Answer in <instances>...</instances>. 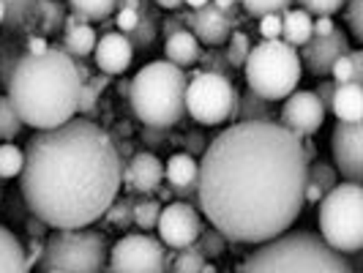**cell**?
<instances>
[{
	"mask_svg": "<svg viewBox=\"0 0 363 273\" xmlns=\"http://www.w3.org/2000/svg\"><path fill=\"white\" fill-rule=\"evenodd\" d=\"M306 172L303 137L276 121H238L202 153L197 202L227 240L259 246L303 213Z\"/></svg>",
	"mask_w": 363,
	"mask_h": 273,
	"instance_id": "1",
	"label": "cell"
},
{
	"mask_svg": "<svg viewBox=\"0 0 363 273\" xmlns=\"http://www.w3.org/2000/svg\"><path fill=\"white\" fill-rule=\"evenodd\" d=\"M123 186L115 140L88 118L36 131L25 145L19 189L30 213L55 230H79L107 213Z\"/></svg>",
	"mask_w": 363,
	"mask_h": 273,
	"instance_id": "2",
	"label": "cell"
},
{
	"mask_svg": "<svg viewBox=\"0 0 363 273\" xmlns=\"http://www.w3.org/2000/svg\"><path fill=\"white\" fill-rule=\"evenodd\" d=\"M6 85V96L17 109L22 126L44 131L63 126L77 115L82 79L77 60L60 47H47L36 55L25 52Z\"/></svg>",
	"mask_w": 363,
	"mask_h": 273,
	"instance_id": "3",
	"label": "cell"
},
{
	"mask_svg": "<svg viewBox=\"0 0 363 273\" xmlns=\"http://www.w3.org/2000/svg\"><path fill=\"white\" fill-rule=\"evenodd\" d=\"M238 273H355L347 255H339L317 233H284L255 249Z\"/></svg>",
	"mask_w": 363,
	"mask_h": 273,
	"instance_id": "4",
	"label": "cell"
},
{
	"mask_svg": "<svg viewBox=\"0 0 363 273\" xmlns=\"http://www.w3.org/2000/svg\"><path fill=\"white\" fill-rule=\"evenodd\" d=\"M189 77L169 60L145 63L128 82V99L134 115L150 128L178 126L186 115Z\"/></svg>",
	"mask_w": 363,
	"mask_h": 273,
	"instance_id": "5",
	"label": "cell"
},
{
	"mask_svg": "<svg viewBox=\"0 0 363 273\" xmlns=\"http://www.w3.org/2000/svg\"><path fill=\"white\" fill-rule=\"evenodd\" d=\"M243 74L252 93L262 96L265 101H281L292 91H298L303 66L295 47L284 44L281 38H273V41H259L249 50Z\"/></svg>",
	"mask_w": 363,
	"mask_h": 273,
	"instance_id": "6",
	"label": "cell"
},
{
	"mask_svg": "<svg viewBox=\"0 0 363 273\" xmlns=\"http://www.w3.org/2000/svg\"><path fill=\"white\" fill-rule=\"evenodd\" d=\"M320 238L339 255L363 249V189L361 183H336L320 200Z\"/></svg>",
	"mask_w": 363,
	"mask_h": 273,
	"instance_id": "7",
	"label": "cell"
},
{
	"mask_svg": "<svg viewBox=\"0 0 363 273\" xmlns=\"http://www.w3.org/2000/svg\"><path fill=\"white\" fill-rule=\"evenodd\" d=\"M109 243L99 230H55L44 243L41 268L60 273H101L107 265Z\"/></svg>",
	"mask_w": 363,
	"mask_h": 273,
	"instance_id": "8",
	"label": "cell"
},
{
	"mask_svg": "<svg viewBox=\"0 0 363 273\" xmlns=\"http://www.w3.org/2000/svg\"><path fill=\"white\" fill-rule=\"evenodd\" d=\"M238 93L230 77L211 72H194L186 85V112L202 126H221L238 118Z\"/></svg>",
	"mask_w": 363,
	"mask_h": 273,
	"instance_id": "9",
	"label": "cell"
},
{
	"mask_svg": "<svg viewBox=\"0 0 363 273\" xmlns=\"http://www.w3.org/2000/svg\"><path fill=\"white\" fill-rule=\"evenodd\" d=\"M109 273H167L172 255L147 233L123 235L109 249Z\"/></svg>",
	"mask_w": 363,
	"mask_h": 273,
	"instance_id": "10",
	"label": "cell"
},
{
	"mask_svg": "<svg viewBox=\"0 0 363 273\" xmlns=\"http://www.w3.org/2000/svg\"><path fill=\"white\" fill-rule=\"evenodd\" d=\"M156 230H159V240L169 252H181L194 246V240L200 238L202 216L191 202H169L159 213Z\"/></svg>",
	"mask_w": 363,
	"mask_h": 273,
	"instance_id": "11",
	"label": "cell"
},
{
	"mask_svg": "<svg viewBox=\"0 0 363 273\" xmlns=\"http://www.w3.org/2000/svg\"><path fill=\"white\" fill-rule=\"evenodd\" d=\"M330 150L336 159V169L350 183H361L363 178V123L336 121L330 134Z\"/></svg>",
	"mask_w": 363,
	"mask_h": 273,
	"instance_id": "12",
	"label": "cell"
},
{
	"mask_svg": "<svg viewBox=\"0 0 363 273\" xmlns=\"http://www.w3.org/2000/svg\"><path fill=\"white\" fill-rule=\"evenodd\" d=\"M279 123L284 128H290L292 134H298V137H311L325 123V107L320 104L314 91H292L284 99Z\"/></svg>",
	"mask_w": 363,
	"mask_h": 273,
	"instance_id": "13",
	"label": "cell"
},
{
	"mask_svg": "<svg viewBox=\"0 0 363 273\" xmlns=\"http://www.w3.org/2000/svg\"><path fill=\"white\" fill-rule=\"evenodd\" d=\"M347 52H350V38H347L342 28H333V33L325 38L311 36L301 47L298 57H301V66H306V72L320 79V77H328L330 69H333V63Z\"/></svg>",
	"mask_w": 363,
	"mask_h": 273,
	"instance_id": "14",
	"label": "cell"
},
{
	"mask_svg": "<svg viewBox=\"0 0 363 273\" xmlns=\"http://www.w3.org/2000/svg\"><path fill=\"white\" fill-rule=\"evenodd\" d=\"M164 181V164L153 150L131 153V159L123 164V186L128 191L153 194Z\"/></svg>",
	"mask_w": 363,
	"mask_h": 273,
	"instance_id": "15",
	"label": "cell"
},
{
	"mask_svg": "<svg viewBox=\"0 0 363 273\" xmlns=\"http://www.w3.org/2000/svg\"><path fill=\"white\" fill-rule=\"evenodd\" d=\"M233 25H235V17L218 11L213 3L191 11V17H189V28H191L194 38L200 44H208V47H221L233 36Z\"/></svg>",
	"mask_w": 363,
	"mask_h": 273,
	"instance_id": "16",
	"label": "cell"
},
{
	"mask_svg": "<svg viewBox=\"0 0 363 273\" xmlns=\"http://www.w3.org/2000/svg\"><path fill=\"white\" fill-rule=\"evenodd\" d=\"M93 57H96V66L107 74V77H118V74H123L131 66L134 47L128 44V38L123 33L112 30V33H104V36L96 41Z\"/></svg>",
	"mask_w": 363,
	"mask_h": 273,
	"instance_id": "17",
	"label": "cell"
},
{
	"mask_svg": "<svg viewBox=\"0 0 363 273\" xmlns=\"http://www.w3.org/2000/svg\"><path fill=\"white\" fill-rule=\"evenodd\" d=\"M330 112L336 115V121H345V123H361V118H363V85H358V82L336 85V91H333V101H330Z\"/></svg>",
	"mask_w": 363,
	"mask_h": 273,
	"instance_id": "18",
	"label": "cell"
},
{
	"mask_svg": "<svg viewBox=\"0 0 363 273\" xmlns=\"http://www.w3.org/2000/svg\"><path fill=\"white\" fill-rule=\"evenodd\" d=\"M202 55V44L194 38L191 30H178V33H169L164 41V60L175 63L178 69L183 66H194Z\"/></svg>",
	"mask_w": 363,
	"mask_h": 273,
	"instance_id": "19",
	"label": "cell"
},
{
	"mask_svg": "<svg viewBox=\"0 0 363 273\" xmlns=\"http://www.w3.org/2000/svg\"><path fill=\"white\" fill-rule=\"evenodd\" d=\"M96 41H99V36H96V30H93L88 22H79L74 14L66 19V33H63V44H60L63 52H69L72 57L82 60V57L93 55Z\"/></svg>",
	"mask_w": 363,
	"mask_h": 273,
	"instance_id": "20",
	"label": "cell"
},
{
	"mask_svg": "<svg viewBox=\"0 0 363 273\" xmlns=\"http://www.w3.org/2000/svg\"><path fill=\"white\" fill-rule=\"evenodd\" d=\"M339 183V172L325 162H309V172H306V189H303V200L320 202L328 191Z\"/></svg>",
	"mask_w": 363,
	"mask_h": 273,
	"instance_id": "21",
	"label": "cell"
},
{
	"mask_svg": "<svg viewBox=\"0 0 363 273\" xmlns=\"http://www.w3.org/2000/svg\"><path fill=\"white\" fill-rule=\"evenodd\" d=\"M0 273H30L25 262V246L3 224H0Z\"/></svg>",
	"mask_w": 363,
	"mask_h": 273,
	"instance_id": "22",
	"label": "cell"
},
{
	"mask_svg": "<svg viewBox=\"0 0 363 273\" xmlns=\"http://www.w3.org/2000/svg\"><path fill=\"white\" fill-rule=\"evenodd\" d=\"M311 14L303 9H287L281 14V41L290 47H303L311 38Z\"/></svg>",
	"mask_w": 363,
	"mask_h": 273,
	"instance_id": "23",
	"label": "cell"
},
{
	"mask_svg": "<svg viewBox=\"0 0 363 273\" xmlns=\"http://www.w3.org/2000/svg\"><path fill=\"white\" fill-rule=\"evenodd\" d=\"M164 175H167L169 186H197L200 164L189 153H175V156H169V162L164 167Z\"/></svg>",
	"mask_w": 363,
	"mask_h": 273,
	"instance_id": "24",
	"label": "cell"
},
{
	"mask_svg": "<svg viewBox=\"0 0 363 273\" xmlns=\"http://www.w3.org/2000/svg\"><path fill=\"white\" fill-rule=\"evenodd\" d=\"M330 77L336 85H345V82H358L363 85V52L361 50H350L347 55H342L333 69H330Z\"/></svg>",
	"mask_w": 363,
	"mask_h": 273,
	"instance_id": "25",
	"label": "cell"
},
{
	"mask_svg": "<svg viewBox=\"0 0 363 273\" xmlns=\"http://www.w3.org/2000/svg\"><path fill=\"white\" fill-rule=\"evenodd\" d=\"M238 118L240 121H273V101H265L262 96L246 91L238 99Z\"/></svg>",
	"mask_w": 363,
	"mask_h": 273,
	"instance_id": "26",
	"label": "cell"
},
{
	"mask_svg": "<svg viewBox=\"0 0 363 273\" xmlns=\"http://www.w3.org/2000/svg\"><path fill=\"white\" fill-rule=\"evenodd\" d=\"M121 0H69L74 17L79 22H96V19H107Z\"/></svg>",
	"mask_w": 363,
	"mask_h": 273,
	"instance_id": "27",
	"label": "cell"
},
{
	"mask_svg": "<svg viewBox=\"0 0 363 273\" xmlns=\"http://www.w3.org/2000/svg\"><path fill=\"white\" fill-rule=\"evenodd\" d=\"M156 36H159V19H156V14L140 9V22L134 25L131 33H126L128 44H131L134 50H145V47H150V44L156 41Z\"/></svg>",
	"mask_w": 363,
	"mask_h": 273,
	"instance_id": "28",
	"label": "cell"
},
{
	"mask_svg": "<svg viewBox=\"0 0 363 273\" xmlns=\"http://www.w3.org/2000/svg\"><path fill=\"white\" fill-rule=\"evenodd\" d=\"M159 213H162V202L150 200V197H143V200H134V224L140 230H156V221H159Z\"/></svg>",
	"mask_w": 363,
	"mask_h": 273,
	"instance_id": "29",
	"label": "cell"
},
{
	"mask_svg": "<svg viewBox=\"0 0 363 273\" xmlns=\"http://www.w3.org/2000/svg\"><path fill=\"white\" fill-rule=\"evenodd\" d=\"M22 128V121H19L17 109L9 101V96H0V140L3 143H11Z\"/></svg>",
	"mask_w": 363,
	"mask_h": 273,
	"instance_id": "30",
	"label": "cell"
},
{
	"mask_svg": "<svg viewBox=\"0 0 363 273\" xmlns=\"http://www.w3.org/2000/svg\"><path fill=\"white\" fill-rule=\"evenodd\" d=\"M202 265H205V257H202L194 246H189V249L175 252V257H172V262H169L167 273H200Z\"/></svg>",
	"mask_w": 363,
	"mask_h": 273,
	"instance_id": "31",
	"label": "cell"
},
{
	"mask_svg": "<svg viewBox=\"0 0 363 273\" xmlns=\"http://www.w3.org/2000/svg\"><path fill=\"white\" fill-rule=\"evenodd\" d=\"M25 164V150H19L11 143L0 145V178H17Z\"/></svg>",
	"mask_w": 363,
	"mask_h": 273,
	"instance_id": "32",
	"label": "cell"
},
{
	"mask_svg": "<svg viewBox=\"0 0 363 273\" xmlns=\"http://www.w3.org/2000/svg\"><path fill=\"white\" fill-rule=\"evenodd\" d=\"M194 249L200 252L205 260H216V257L224 255V249H227V238L221 235L218 230H202L200 238L194 240Z\"/></svg>",
	"mask_w": 363,
	"mask_h": 273,
	"instance_id": "33",
	"label": "cell"
},
{
	"mask_svg": "<svg viewBox=\"0 0 363 273\" xmlns=\"http://www.w3.org/2000/svg\"><path fill=\"white\" fill-rule=\"evenodd\" d=\"M33 14H36L38 22H41V30H44V33L57 30V25L63 22V9H60L55 0H38Z\"/></svg>",
	"mask_w": 363,
	"mask_h": 273,
	"instance_id": "34",
	"label": "cell"
},
{
	"mask_svg": "<svg viewBox=\"0 0 363 273\" xmlns=\"http://www.w3.org/2000/svg\"><path fill=\"white\" fill-rule=\"evenodd\" d=\"M249 17H265V14H284L292 6V0H238Z\"/></svg>",
	"mask_w": 363,
	"mask_h": 273,
	"instance_id": "35",
	"label": "cell"
},
{
	"mask_svg": "<svg viewBox=\"0 0 363 273\" xmlns=\"http://www.w3.org/2000/svg\"><path fill=\"white\" fill-rule=\"evenodd\" d=\"M107 221L112 224V227H121V230H126V227H131L134 224V200H128V197H123V200H115L112 205L107 208Z\"/></svg>",
	"mask_w": 363,
	"mask_h": 273,
	"instance_id": "36",
	"label": "cell"
},
{
	"mask_svg": "<svg viewBox=\"0 0 363 273\" xmlns=\"http://www.w3.org/2000/svg\"><path fill=\"white\" fill-rule=\"evenodd\" d=\"M227 41H230V47L224 50V55H227L230 66H233V69H243V63H246V57H249V50H252V41H249V36L238 30V33H233Z\"/></svg>",
	"mask_w": 363,
	"mask_h": 273,
	"instance_id": "37",
	"label": "cell"
},
{
	"mask_svg": "<svg viewBox=\"0 0 363 273\" xmlns=\"http://www.w3.org/2000/svg\"><path fill=\"white\" fill-rule=\"evenodd\" d=\"M38 0H3L6 6V22L11 28H19L28 17H33V9H36Z\"/></svg>",
	"mask_w": 363,
	"mask_h": 273,
	"instance_id": "38",
	"label": "cell"
},
{
	"mask_svg": "<svg viewBox=\"0 0 363 273\" xmlns=\"http://www.w3.org/2000/svg\"><path fill=\"white\" fill-rule=\"evenodd\" d=\"M197 63H202V72L221 74V77H230V74H233V66H230L224 50H205Z\"/></svg>",
	"mask_w": 363,
	"mask_h": 273,
	"instance_id": "39",
	"label": "cell"
},
{
	"mask_svg": "<svg viewBox=\"0 0 363 273\" xmlns=\"http://www.w3.org/2000/svg\"><path fill=\"white\" fill-rule=\"evenodd\" d=\"M298 3L311 17H333L336 11H342V6L347 0H298Z\"/></svg>",
	"mask_w": 363,
	"mask_h": 273,
	"instance_id": "40",
	"label": "cell"
},
{
	"mask_svg": "<svg viewBox=\"0 0 363 273\" xmlns=\"http://www.w3.org/2000/svg\"><path fill=\"white\" fill-rule=\"evenodd\" d=\"M347 25L352 38L363 41V0H347Z\"/></svg>",
	"mask_w": 363,
	"mask_h": 273,
	"instance_id": "41",
	"label": "cell"
},
{
	"mask_svg": "<svg viewBox=\"0 0 363 273\" xmlns=\"http://www.w3.org/2000/svg\"><path fill=\"white\" fill-rule=\"evenodd\" d=\"M99 107V91L93 88L91 82H82V88H79V104H77V112L79 115H93Z\"/></svg>",
	"mask_w": 363,
	"mask_h": 273,
	"instance_id": "42",
	"label": "cell"
},
{
	"mask_svg": "<svg viewBox=\"0 0 363 273\" xmlns=\"http://www.w3.org/2000/svg\"><path fill=\"white\" fill-rule=\"evenodd\" d=\"M140 22V9H118V14H115V28H118V33H131L134 30V25Z\"/></svg>",
	"mask_w": 363,
	"mask_h": 273,
	"instance_id": "43",
	"label": "cell"
},
{
	"mask_svg": "<svg viewBox=\"0 0 363 273\" xmlns=\"http://www.w3.org/2000/svg\"><path fill=\"white\" fill-rule=\"evenodd\" d=\"M189 17H191V11H172L164 22H159V28L164 30V36L178 33V30H186V28H189Z\"/></svg>",
	"mask_w": 363,
	"mask_h": 273,
	"instance_id": "44",
	"label": "cell"
},
{
	"mask_svg": "<svg viewBox=\"0 0 363 273\" xmlns=\"http://www.w3.org/2000/svg\"><path fill=\"white\" fill-rule=\"evenodd\" d=\"M259 33H262L265 41L281 38V14H265V17H259Z\"/></svg>",
	"mask_w": 363,
	"mask_h": 273,
	"instance_id": "45",
	"label": "cell"
},
{
	"mask_svg": "<svg viewBox=\"0 0 363 273\" xmlns=\"http://www.w3.org/2000/svg\"><path fill=\"white\" fill-rule=\"evenodd\" d=\"M183 145H186L183 153H189V156H202V153H205V147H208V140L202 137L200 131H191V134H186V137H183Z\"/></svg>",
	"mask_w": 363,
	"mask_h": 273,
	"instance_id": "46",
	"label": "cell"
},
{
	"mask_svg": "<svg viewBox=\"0 0 363 273\" xmlns=\"http://www.w3.org/2000/svg\"><path fill=\"white\" fill-rule=\"evenodd\" d=\"M333 91H336V82H333V79H323V82L317 85V91H314V96L320 99V104L325 107V112H330V101H333Z\"/></svg>",
	"mask_w": 363,
	"mask_h": 273,
	"instance_id": "47",
	"label": "cell"
},
{
	"mask_svg": "<svg viewBox=\"0 0 363 273\" xmlns=\"http://www.w3.org/2000/svg\"><path fill=\"white\" fill-rule=\"evenodd\" d=\"M41 255H44V243L38 238H30V243L25 246V262H28V268H36V262H41Z\"/></svg>",
	"mask_w": 363,
	"mask_h": 273,
	"instance_id": "48",
	"label": "cell"
},
{
	"mask_svg": "<svg viewBox=\"0 0 363 273\" xmlns=\"http://www.w3.org/2000/svg\"><path fill=\"white\" fill-rule=\"evenodd\" d=\"M333 19L330 17H317L314 22H311V36H317V38H325L333 33Z\"/></svg>",
	"mask_w": 363,
	"mask_h": 273,
	"instance_id": "49",
	"label": "cell"
},
{
	"mask_svg": "<svg viewBox=\"0 0 363 273\" xmlns=\"http://www.w3.org/2000/svg\"><path fill=\"white\" fill-rule=\"evenodd\" d=\"M164 131H167V128H150V126H145V128H143V143H145L147 147L164 145V143H167V140H164Z\"/></svg>",
	"mask_w": 363,
	"mask_h": 273,
	"instance_id": "50",
	"label": "cell"
},
{
	"mask_svg": "<svg viewBox=\"0 0 363 273\" xmlns=\"http://www.w3.org/2000/svg\"><path fill=\"white\" fill-rule=\"evenodd\" d=\"M28 233H30V238H41L44 233H47V224H44L41 218L33 216L30 221H28Z\"/></svg>",
	"mask_w": 363,
	"mask_h": 273,
	"instance_id": "51",
	"label": "cell"
},
{
	"mask_svg": "<svg viewBox=\"0 0 363 273\" xmlns=\"http://www.w3.org/2000/svg\"><path fill=\"white\" fill-rule=\"evenodd\" d=\"M44 50H47V41H44V38L41 36H30L28 38V52H44Z\"/></svg>",
	"mask_w": 363,
	"mask_h": 273,
	"instance_id": "52",
	"label": "cell"
},
{
	"mask_svg": "<svg viewBox=\"0 0 363 273\" xmlns=\"http://www.w3.org/2000/svg\"><path fill=\"white\" fill-rule=\"evenodd\" d=\"M213 6H216L218 11H224V14H233V17H235L238 0H213Z\"/></svg>",
	"mask_w": 363,
	"mask_h": 273,
	"instance_id": "53",
	"label": "cell"
},
{
	"mask_svg": "<svg viewBox=\"0 0 363 273\" xmlns=\"http://www.w3.org/2000/svg\"><path fill=\"white\" fill-rule=\"evenodd\" d=\"M156 6H162L167 11H181L183 0H156Z\"/></svg>",
	"mask_w": 363,
	"mask_h": 273,
	"instance_id": "54",
	"label": "cell"
},
{
	"mask_svg": "<svg viewBox=\"0 0 363 273\" xmlns=\"http://www.w3.org/2000/svg\"><path fill=\"white\" fill-rule=\"evenodd\" d=\"M88 82H91V85H93V88H96V91L101 93V91H104V88H107V85H109V77H107V74H104V77H91Z\"/></svg>",
	"mask_w": 363,
	"mask_h": 273,
	"instance_id": "55",
	"label": "cell"
},
{
	"mask_svg": "<svg viewBox=\"0 0 363 273\" xmlns=\"http://www.w3.org/2000/svg\"><path fill=\"white\" fill-rule=\"evenodd\" d=\"M211 0H183V6H189L191 11H197V9H202V6H208Z\"/></svg>",
	"mask_w": 363,
	"mask_h": 273,
	"instance_id": "56",
	"label": "cell"
},
{
	"mask_svg": "<svg viewBox=\"0 0 363 273\" xmlns=\"http://www.w3.org/2000/svg\"><path fill=\"white\" fill-rule=\"evenodd\" d=\"M156 191H159V202H169L172 200V191H169V189H164V186H159V189H156Z\"/></svg>",
	"mask_w": 363,
	"mask_h": 273,
	"instance_id": "57",
	"label": "cell"
},
{
	"mask_svg": "<svg viewBox=\"0 0 363 273\" xmlns=\"http://www.w3.org/2000/svg\"><path fill=\"white\" fill-rule=\"evenodd\" d=\"M200 273H218V271H216V265H211V262L205 260V265H202V271H200Z\"/></svg>",
	"mask_w": 363,
	"mask_h": 273,
	"instance_id": "58",
	"label": "cell"
},
{
	"mask_svg": "<svg viewBox=\"0 0 363 273\" xmlns=\"http://www.w3.org/2000/svg\"><path fill=\"white\" fill-rule=\"evenodd\" d=\"M6 22V6H3V0H0V25Z\"/></svg>",
	"mask_w": 363,
	"mask_h": 273,
	"instance_id": "59",
	"label": "cell"
},
{
	"mask_svg": "<svg viewBox=\"0 0 363 273\" xmlns=\"http://www.w3.org/2000/svg\"><path fill=\"white\" fill-rule=\"evenodd\" d=\"M44 273H60V271H44Z\"/></svg>",
	"mask_w": 363,
	"mask_h": 273,
	"instance_id": "60",
	"label": "cell"
}]
</instances>
